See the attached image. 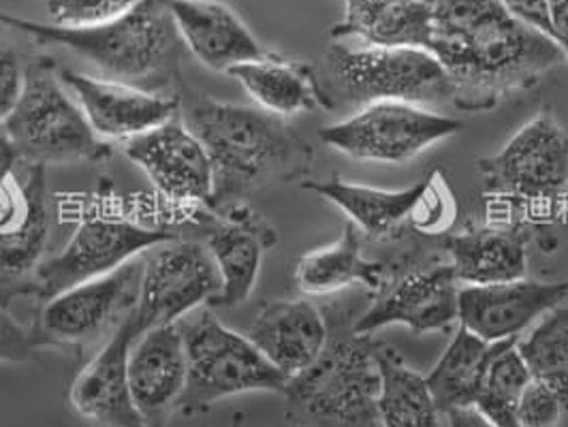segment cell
Segmentation results:
<instances>
[{
	"instance_id": "cell-1",
	"label": "cell",
	"mask_w": 568,
	"mask_h": 427,
	"mask_svg": "<svg viewBox=\"0 0 568 427\" xmlns=\"http://www.w3.org/2000/svg\"><path fill=\"white\" fill-rule=\"evenodd\" d=\"M426 2L429 52L449 80L452 105L462 112H491L567 60L558 43L517 22L500 0Z\"/></svg>"
},
{
	"instance_id": "cell-2",
	"label": "cell",
	"mask_w": 568,
	"mask_h": 427,
	"mask_svg": "<svg viewBox=\"0 0 568 427\" xmlns=\"http://www.w3.org/2000/svg\"><path fill=\"white\" fill-rule=\"evenodd\" d=\"M175 96L178 115L203 143L214 170L205 212L246 201L263 189L308 180L313 145L281 115L216 101L186 82Z\"/></svg>"
},
{
	"instance_id": "cell-3",
	"label": "cell",
	"mask_w": 568,
	"mask_h": 427,
	"mask_svg": "<svg viewBox=\"0 0 568 427\" xmlns=\"http://www.w3.org/2000/svg\"><path fill=\"white\" fill-rule=\"evenodd\" d=\"M0 27L29 34L39 45L64 48L94 64L108 80L175 96L186 48L171 18L170 0H138L112 22L67 29L0 9Z\"/></svg>"
},
{
	"instance_id": "cell-4",
	"label": "cell",
	"mask_w": 568,
	"mask_h": 427,
	"mask_svg": "<svg viewBox=\"0 0 568 427\" xmlns=\"http://www.w3.org/2000/svg\"><path fill=\"white\" fill-rule=\"evenodd\" d=\"M329 336L311 368L288 378L284 417L293 427H381L378 342L357 334L341 311L327 314Z\"/></svg>"
},
{
	"instance_id": "cell-5",
	"label": "cell",
	"mask_w": 568,
	"mask_h": 427,
	"mask_svg": "<svg viewBox=\"0 0 568 427\" xmlns=\"http://www.w3.org/2000/svg\"><path fill=\"white\" fill-rule=\"evenodd\" d=\"M323 110H364L383 101L452 105L449 80L427 50L332 43L313 67Z\"/></svg>"
},
{
	"instance_id": "cell-6",
	"label": "cell",
	"mask_w": 568,
	"mask_h": 427,
	"mask_svg": "<svg viewBox=\"0 0 568 427\" xmlns=\"http://www.w3.org/2000/svg\"><path fill=\"white\" fill-rule=\"evenodd\" d=\"M52 58H34L27 64L22 96L2 122L27 165L103 163L112 145L101 140L80 103H75L58 78Z\"/></svg>"
},
{
	"instance_id": "cell-7",
	"label": "cell",
	"mask_w": 568,
	"mask_h": 427,
	"mask_svg": "<svg viewBox=\"0 0 568 427\" xmlns=\"http://www.w3.org/2000/svg\"><path fill=\"white\" fill-rule=\"evenodd\" d=\"M189 316L180 321L186 350V389L178 404L182 417H200L214 404L242 394L283 396L288 378L263 357L248 336L229 329L207 308Z\"/></svg>"
},
{
	"instance_id": "cell-8",
	"label": "cell",
	"mask_w": 568,
	"mask_h": 427,
	"mask_svg": "<svg viewBox=\"0 0 568 427\" xmlns=\"http://www.w3.org/2000/svg\"><path fill=\"white\" fill-rule=\"evenodd\" d=\"M143 258L135 256L114 272L71 286L39 304L32 332L41 348L97 353L118 325L133 313L142 288Z\"/></svg>"
},
{
	"instance_id": "cell-9",
	"label": "cell",
	"mask_w": 568,
	"mask_h": 427,
	"mask_svg": "<svg viewBox=\"0 0 568 427\" xmlns=\"http://www.w3.org/2000/svg\"><path fill=\"white\" fill-rule=\"evenodd\" d=\"M178 237L168 227H145L114 214H90L58 255L39 263L18 297L27 295L43 304L71 286L101 278Z\"/></svg>"
},
{
	"instance_id": "cell-10",
	"label": "cell",
	"mask_w": 568,
	"mask_h": 427,
	"mask_svg": "<svg viewBox=\"0 0 568 427\" xmlns=\"http://www.w3.org/2000/svg\"><path fill=\"white\" fill-rule=\"evenodd\" d=\"M459 283L445 256H404L378 288L368 311L353 321L357 334L404 325L415 334L449 332L459 325Z\"/></svg>"
},
{
	"instance_id": "cell-11",
	"label": "cell",
	"mask_w": 568,
	"mask_h": 427,
	"mask_svg": "<svg viewBox=\"0 0 568 427\" xmlns=\"http://www.w3.org/2000/svg\"><path fill=\"white\" fill-rule=\"evenodd\" d=\"M485 193L519 205H547L568 193V133L551 112L524 124L507 145L479 161Z\"/></svg>"
},
{
	"instance_id": "cell-12",
	"label": "cell",
	"mask_w": 568,
	"mask_h": 427,
	"mask_svg": "<svg viewBox=\"0 0 568 427\" xmlns=\"http://www.w3.org/2000/svg\"><path fill=\"white\" fill-rule=\"evenodd\" d=\"M462 129L464 124L452 115L413 103L383 101L357 110L338 124L323 126L318 138L357 161L406 163Z\"/></svg>"
},
{
	"instance_id": "cell-13",
	"label": "cell",
	"mask_w": 568,
	"mask_h": 427,
	"mask_svg": "<svg viewBox=\"0 0 568 427\" xmlns=\"http://www.w3.org/2000/svg\"><path fill=\"white\" fill-rule=\"evenodd\" d=\"M221 286V274L207 246L178 237L143 258L142 288L133 314L145 334L210 306Z\"/></svg>"
},
{
	"instance_id": "cell-14",
	"label": "cell",
	"mask_w": 568,
	"mask_h": 427,
	"mask_svg": "<svg viewBox=\"0 0 568 427\" xmlns=\"http://www.w3.org/2000/svg\"><path fill=\"white\" fill-rule=\"evenodd\" d=\"M22 165V173L0 182V306L18 297L50 242L45 167Z\"/></svg>"
},
{
	"instance_id": "cell-15",
	"label": "cell",
	"mask_w": 568,
	"mask_h": 427,
	"mask_svg": "<svg viewBox=\"0 0 568 427\" xmlns=\"http://www.w3.org/2000/svg\"><path fill=\"white\" fill-rule=\"evenodd\" d=\"M122 148L165 200L205 212L214 193V170L203 143L180 115L126 140Z\"/></svg>"
},
{
	"instance_id": "cell-16",
	"label": "cell",
	"mask_w": 568,
	"mask_h": 427,
	"mask_svg": "<svg viewBox=\"0 0 568 427\" xmlns=\"http://www.w3.org/2000/svg\"><path fill=\"white\" fill-rule=\"evenodd\" d=\"M205 246L221 274L212 308H237L255 291L263 256L278 244V231L246 201L205 212Z\"/></svg>"
},
{
	"instance_id": "cell-17",
	"label": "cell",
	"mask_w": 568,
	"mask_h": 427,
	"mask_svg": "<svg viewBox=\"0 0 568 427\" xmlns=\"http://www.w3.org/2000/svg\"><path fill=\"white\" fill-rule=\"evenodd\" d=\"M568 299V281H509L459 286V325L485 342L519 340L537 321Z\"/></svg>"
},
{
	"instance_id": "cell-18",
	"label": "cell",
	"mask_w": 568,
	"mask_h": 427,
	"mask_svg": "<svg viewBox=\"0 0 568 427\" xmlns=\"http://www.w3.org/2000/svg\"><path fill=\"white\" fill-rule=\"evenodd\" d=\"M142 334L135 314L131 313L92 353L69 389V404L80 417L99 426L145 427L129 385V355Z\"/></svg>"
},
{
	"instance_id": "cell-19",
	"label": "cell",
	"mask_w": 568,
	"mask_h": 427,
	"mask_svg": "<svg viewBox=\"0 0 568 427\" xmlns=\"http://www.w3.org/2000/svg\"><path fill=\"white\" fill-rule=\"evenodd\" d=\"M57 71L64 88L75 94L92 131L105 142H126L178 114V96L148 92L108 78L99 80L67 67H58Z\"/></svg>"
},
{
	"instance_id": "cell-20",
	"label": "cell",
	"mask_w": 568,
	"mask_h": 427,
	"mask_svg": "<svg viewBox=\"0 0 568 427\" xmlns=\"http://www.w3.org/2000/svg\"><path fill=\"white\" fill-rule=\"evenodd\" d=\"M129 385L145 427H168L186 389V350L180 323L152 327L129 355Z\"/></svg>"
},
{
	"instance_id": "cell-21",
	"label": "cell",
	"mask_w": 568,
	"mask_h": 427,
	"mask_svg": "<svg viewBox=\"0 0 568 427\" xmlns=\"http://www.w3.org/2000/svg\"><path fill=\"white\" fill-rule=\"evenodd\" d=\"M170 11L184 48L212 71L265 57L246 22L221 0H170Z\"/></svg>"
},
{
	"instance_id": "cell-22",
	"label": "cell",
	"mask_w": 568,
	"mask_h": 427,
	"mask_svg": "<svg viewBox=\"0 0 568 427\" xmlns=\"http://www.w3.org/2000/svg\"><path fill=\"white\" fill-rule=\"evenodd\" d=\"M286 378L311 368L327 344V318L311 299L265 302L246 334Z\"/></svg>"
},
{
	"instance_id": "cell-23",
	"label": "cell",
	"mask_w": 568,
	"mask_h": 427,
	"mask_svg": "<svg viewBox=\"0 0 568 427\" xmlns=\"http://www.w3.org/2000/svg\"><path fill=\"white\" fill-rule=\"evenodd\" d=\"M445 251L462 286L509 283L528 274V231L517 223L455 231L445 240Z\"/></svg>"
},
{
	"instance_id": "cell-24",
	"label": "cell",
	"mask_w": 568,
	"mask_h": 427,
	"mask_svg": "<svg viewBox=\"0 0 568 427\" xmlns=\"http://www.w3.org/2000/svg\"><path fill=\"white\" fill-rule=\"evenodd\" d=\"M432 180H434V173H429L413 186H406L399 191H385V189H372L366 184L344 182L341 177H329V180H304L302 189L341 207L342 212L348 216V223H353L364 235L385 240V237H392L402 227V223L415 214Z\"/></svg>"
},
{
	"instance_id": "cell-25",
	"label": "cell",
	"mask_w": 568,
	"mask_h": 427,
	"mask_svg": "<svg viewBox=\"0 0 568 427\" xmlns=\"http://www.w3.org/2000/svg\"><path fill=\"white\" fill-rule=\"evenodd\" d=\"M329 37L334 41L357 37L374 48L429 52L432 11L426 0H344V18Z\"/></svg>"
},
{
	"instance_id": "cell-26",
	"label": "cell",
	"mask_w": 568,
	"mask_h": 427,
	"mask_svg": "<svg viewBox=\"0 0 568 427\" xmlns=\"http://www.w3.org/2000/svg\"><path fill=\"white\" fill-rule=\"evenodd\" d=\"M387 276V265L364 255V233L346 223L341 237L327 246L314 248L295 265V283L302 293L323 297L346 286L362 283L378 291Z\"/></svg>"
},
{
	"instance_id": "cell-27",
	"label": "cell",
	"mask_w": 568,
	"mask_h": 427,
	"mask_svg": "<svg viewBox=\"0 0 568 427\" xmlns=\"http://www.w3.org/2000/svg\"><path fill=\"white\" fill-rule=\"evenodd\" d=\"M227 75L237 80L258 110L267 114L286 118L321 108L314 69L306 62L267 52L258 60L229 69Z\"/></svg>"
},
{
	"instance_id": "cell-28",
	"label": "cell",
	"mask_w": 568,
	"mask_h": 427,
	"mask_svg": "<svg viewBox=\"0 0 568 427\" xmlns=\"http://www.w3.org/2000/svg\"><path fill=\"white\" fill-rule=\"evenodd\" d=\"M503 344L505 342L491 344L481 340L466 327L457 325L449 346L426 376L432 398L443 415H447L452 408L475 406L487 368Z\"/></svg>"
},
{
	"instance_id": "cell-29",
	"label": "cell",
	"mask_w": 568,
	"mask_h": 427,
	"mask_svg": "<svg viewBox=\"0 0 568 427\" xmlns=\"http://www.w3.org/2000/svg\"><path fill=\"white\" fill-rule=\"evenodd\" d=\"M376 359L381 370V427H447L424 374L410 368L396 348L383 342L376 346Z\"/></svg>"
},
{
	"instance_id": "cell-30",
	"label": "cell",
	"mask_w": 568,
	"mask_h": 427,
	"mask_svg": "<svg viewBox=\"0 0 568 427\" xmlns=\"http://www.w3.org/2000/svg\"><path fill=\"white\" fill-rule=\"evenodd\" d=\"M517 350L532 378L562 398L568 415V299L537 321L517 340Z\"/></svg>"
},
{
	"instance_id": "cell-31",
	"label": "cell",
	"mask_w": 568,
	"mask_h": 427,
	"mask_svg": "<svg viewBox=\"0 0 568 427\" xmlns=\"http://www.w3.org/2000/svg\"><path fill=\"white\" fill-rule=\"evenodd\" d=\"M530 378L517 340L505 342L487 368L475 408L496 427H517V404Z\"/></svg>"
},
{
	"instance_id": "cell-32",
	"label": "cell",
	"mask_w": 568,
	"mask_h": 427,
	"mask_svg": "<svg viewBox=\"0 0 568 427\" xmlns=\"http://www.w3.org/2000/svg\"><path fill=\"white\" fill-rule=\"evenodd\" d=\"M50 20L57 27L85 29L112 22L138 0H45Z\"/></svg>"
},
{
	"instance_id": "cell-33",
	"label": "cell",
	"mask_w": 568,
	"mask_h": 427,
	"mask_svg": "<svg viewBox=\"0 0 568 427\" xmlns=\"http://www.w3.org/2000/svg\"><path fill=\"white\" fill-rule=\"evenodd\" d=\"M568 415L562 398L547 383L530 378L517 404V427H562Z\"/></svg>"
},
{
	"instance_id": "cell-34",
	"label": "cell",
	"mask_w": 568,
	"mask_h": 427,
	"mask_svg": "<svg viewBox=\"0 0 568 427\" xmlns=\"http://www.w3.org/2000/svg\"><path fill=\"white\" fill-rule=\"evenodd\" d=\"M39 348L32 327L16 321L7 306H0V364H30Z\"/></svg>"
},
{
	"instance_id": "cell-35",
	"label": "cell",
	"mask_w": 568,
	"mask_h": 427,
	"mask_svg": "<svg viewBox=\"0 0 568 427\" xmlns=\"http://www.w3.org/2000/svg\"><path fill=\"white\" fill-rule=\"evenodd\" d=\"M27 64L22 57L7 45H0V124L16 110L24 80H27Z\"/></svg>"
},
{
	"instance_id": "cell-36",
	"label": "cell",
	"mask_w": 568,
	"mask_h": 427,
	"mask_svg": "<svg viewBox=\"0 0 568 427\" xmlns=\"http://www.w3.org/2000/svg\"><path fill=\"white\" fill-rule=\"evenodd\" d=\"M500 2L517 22H521L528 29L537 30L554 41L549 0H500Z\"/></svg>"
},
{
	"instance_id": "cell-37",
	"label": "cell",
	"mask_w": 568,
	"mask_h": 427,
	"mask_svg": "<svg viewBox=\"0 0 568 427\" xmlns=\"http://www.w3.org/2000/svg\"><path fill=\"white\" fill-rule=\"evenodd\" d=\"M554 41L565 52L568 60V0H549Z\"/></svg>"
},
{
	"instance_id": "cell-38",
	"label": "cell",
	"mask_w": 568,
	"mask_h": 427,
	"mask_svg": "<svg viewBox=\"0 0 568 427\" xmlns=\"http://www.w3.org/2000/svg\"><path fill=\"white\" fill-rule=\"evenodd\" d=\"M20 163H22V159H20V152H18L16 143L11 140V135L7 133L4 124H0V182L7 180L9 175H13Z\"/></svg>"
},
{
	"instance_id": "cell-39",
	"label": "cell",
	"mask_w": 568,
	"mask_h": 427,
	"mask_svg": "<svg viewBox=\"0 0 568 427\" xmlns=\"http://www.w3.org/2000/svg\"><path fill=\"white\" fill-rule=\"evenodd\" d=\"M447 427H496L475 406L452 408L447 415Z\"/></svg>"
},
{
	"instance_id": "cell-40",
	"label": "cell",
	"mask_w": 568,
	"mask_h": 427,
	"mask_svg": "<svg viewBox=\"0 0 568 427\" xmlns=\"http://www.w3.org/2000/svg\"><path fill=\"white\" fill-rule=\"evenodd\" d=\"M231 427H244V413H235V415H233Z\"/></svg>"
}]
</instances>
